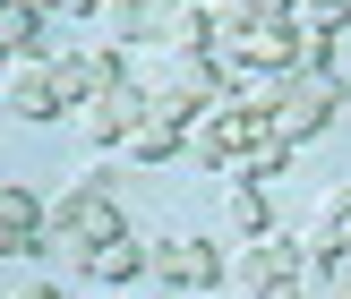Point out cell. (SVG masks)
<instances>
[{"label": "cell", "mask_w": 351, "mask_h": 299, "mask_svg": "<svg viewBox=\"0 0 351 299\" xmlns=\"http://www.w3.org/2000/svg\"><path fill=\"white\" fill-rule=\"evenodd\" d=\"M0 103H9L17 120H69L77 112V77H69V51H17V60H0Z\"/></svg>", "instance_id": "1"}, {"label": "cell", "mask_w": 351, "mask_h": 299, "mask_svg": "<svg viewBox=\"0 0 351 299\" xmlns=\"http://www.w3.org/2000/svg\"><path fill=\"white\" fill-rule=\"evenodd\" d=\"M129 222H120V205L112 197H51V214H43V257L51 265H69V274H86V257L103 248V239H120Z\"/></svg>", "instance_id": "2"}, {"label": "cell", "mask_w": 351, "mask_h": 299, "mask_svg": "<svg viewBox=\"0 0 351 299\" xmlns=\"http://www.w3.org/2000/svg\"><path fill=\"white\" fill-rule=\"evenodd\" d=\"M215 60H223V77H240V68H291L300 77V34L283 17H223Z\"/></svg>", "instance_id": "3"}, {"label": "cell", "mask_w": 351, "mask_h": 299, "mask_svg": "<svg viewBox=\"0 0 351 299\" xmlns=\"http://www.w3.org/2000/svg\"><path fill=\"white\" fill-rule=\"evenodd\" d=\"M257 137H274L257 112H240V103H215V112H197L189 120V163H206V171H223L240 146H257Z\"/></svg>", "instance_id": "4"}, {"label": "cell", "mask_w": 351, "mask_h": 299, "mask_svg": "<svg viewBox=\"0 0 351 299\" xmlns=\"http://www.w3.org/2000/svg\"><path fill=\"white\" fill-rule=\"evenodd\" d=\"M335 103H343V77L335 68H317V77H300L283 94V112L266 120L274 137H283V146H308V137H326V120H335Z\"/></svg>", "instance_id": "5"}, {"label": "cell", "mask_w": 351, "mask_h": 299, "mask_svg": "<svg viewBox=\"0 0 351 299\" xmlns=\"http://www.w3.org/2000/svg\"><path fill=\"white\" fill-rule=\"evenodd\" d=\"M146 274L171 283V291H215L223 283V257L206 248L197 231H180V239H146Z\"/></svg>", "instance_id": "6"}, {"label": "cell", "mask_w": 351, "mask_h": 299, "mask_svg": "<svg viewBox=\"0 0 351 299\" xmlns=\"http://www.w3.org/2000/svg\"><path fill=\"white\" fill-rule=\"evenodd\" d=\"M283 26L300 34V77H317V68H335V34L351 26V9L343 0H291Z\"/></svg>", "instance_id": "7"}, {"label": "cell", "mask_w": 351, "mask_h": 299, "mask_svg": "<svg viewBox=\"0 0 351 299\" xmlns=\"http://www.w3.org/2000/svg\"><path fill=\"white\" fill-rule=\"evenodd\" d=\"M69 120H77V137H86V146H103V154H112L120 137H129L137 120H146V94H137V86H120V94H95V103H77Z\"/></svg>", "instance_id": "8"}, {"label": "cell", "mask_w": 351, "mask_h": 299, "mask_svg": "<svg viewBox=\"0 0 351 299\" xmlns=\"http://www.w3.org/2000/svg\"><path fill=\"white\" fill-rule=\"evenodd\" d=\"M291 274H300V239H291V231H274V239H249V257H240V291H249V299H274V291H291Z\"/></svg>", "instance_id": "9"}, {"label": "cell", "mask_w": 351, "mask_h": 299, "mask_svg": "<svg viewBox=\"0 0 351 299\" xmlns=\"http://www.w3.org/2000/svg\"><path fill=\"white\" fill-rule=\"evenodd\" d=\"M43 197H26V188H0V257H43Z\"/></svg>", "instance_id": "10"}, {"label": "cell", "mask_w": 351, "mask_h": 299, "mask_svg": "<svg viewBox=\"0 0 351 299\" xmlns=\"http://www.w3.org/2000/svg\"><path fill=\"white\" fill-rule=\"evenodd\" d=\"M112 154H120V163H189V129H180V120H137Z\"/></svg>", "instance_id": "11"}, {"label": "cell", "mask_w": 351, "mask_h": 299, "mask_svg": "<svg viewBox=\"0 0 351 299\" xmlns=\"http://www.w3.org/2000/svg\"><path fill=\"white\" fill-rule=\"evenodd\" d=\"M137 274H146V239H137V231H120V239H103V248L86 257V283H103V291H129Z\"/></svg>", "instance_id": "12"}, {"label": "cell", "mask_w": 351, "mask_h": 299, "mask_svg": "<svg viewBox=\"0 0 351 299\" xmlns=\"http://www.w3.org/2000/svg\"><path fill=\"white\" fill-rule=\"evenodd\" d=\"M69 77H77V103H95V94H120L129 68H120L112 43H86V51H69Z\"/></svg>", "instance_id": "13"}, {"label": "cell", "mask_w": 351, "mask_h": 299, "mask_svg": "<svg viewBox=\"0 0 351 299\" xmlns=\"http://www.w3.org/2000/svg\"><path fill=\"white\" fill-rule=\"evenodd\" d=\"M291 86H300L291 68H240V77H232V94H223V103H240V112L274 120V112H283V94H291Z\"/></svg>", "instance_id": "14"}, {"label": "cell", "mask_w": 351, "mask_h": 299, "mask_svg": "<svg viewBox=\"0 0 351 299\" xmlns=\"http://www.w3.org/2000/svg\"><path fill=\"white\" fill-rule=\"evenodd\" d=\"M291 291H300V299H351V257H308V248H300Z\"/></svg>", "instance_id": "15"}, {"label": "cell", "mask_w": 351, "mask_h": 299, "mask_svg": "<svg viewBox=\"0 0 351 299\" xmlns=\"http://www.w3.org/2000/svg\"><path fill=\"white\" fill-rule=\"evenodd\" d=\"M283 163H291V146H283V137H257V146H240L232 163H223V180H232V188H257V180H274Z\"/></svg>", "instance_id": "16"}, {"label": "cell", "mask_w": 351, "mask_h": 299, "mask_svg": "<svg viewBox=\"0 0 351 299\" xmlns=\"http://www.w3.org/2000/svg\"><path fill=\"white\" fill-rule=\"evenodd\" d=\"M43 26L51 17L34 9V0H9V9H0V51H9V60L17 51H43Z\"/></svg>", "instance_id": "17"}, {"label": "cell", "mask_w": 351, "mask_h": 299, "mask_svg": "<svg viewBox=\"0 0 351 299\" xmlns=\"http://www.w3.org/2000/svg\"><path fill=\"white\" fill-rule=\"evenodd\" d=\"M154 26V9H146V0H103V9H95V34H103V43H137V34H146Z\"/></svg>", "instance_id": "18"}, {"label": "cell", "mask_w": 351, "mask_h": 299, "mask_svg": "<svg viewBox=\"0 0 351 299\" xmlns=\"http://www.w3.org/2000/svg\"><path fill=\"white\" fill-rule=\"evenodd\" d=\"M223 214H232V231H249V239H274V231H283V222H274V205H266V188H232V205H223Z\"/></svg>", "instance_id": "19"}, {"label": "cell", "mask_w": 351, "mask_h": 299, "mask_svg": "<svg viewBox=\"0 0 351 299\" xmlns=\"http://www.w3.org/2000/svg\"><path fill=\"white\" fill-rule=\"evenodd\" d=\"M69 188H77V197H112V171H103V163H86V171H77Z\"/></svg>", "instance_id": "20"}, {"label": "cell", "mask_w": 351, "mask_h": 299, "mask_svg": "<svg viewBox=\"0 0 351 299\" xmlns=\"http://www.w3.org/2000/svg\"><path fill=\"white\" fill-rule=\"evenodd\" d=\"M9 299H60V291H51V283H17Z\"/></svg>", "instance_id": "21"}, {"label": "cell", "mask_w": 351, "mask_h": 299, "mask_svg": "<svg viewBox=\"0 0 351 299\" xmlns=\"http://www.w3.org/2000/svg\"><path fill=\"white\" fill-rule=\"evenodd\" d=\"M95 299H129V291H103V283H95Z\"/></svg>", "instance_id": "22"}, {"label": "cell", "mask_w": 351, "mask_h": 299, "mask_svg": "<svg viewBox=\"0 0 351 299\" xmlns=\"http://www.w3.org/2000/svg\"><path fill=\"white\" fill-rule=\"evenodd\" d=\"M274 299H300V291H274Z\"/></svg>", "instance_id": "23"}, {"label": "cell", "mask_w": 351, "mask_h": 299, "mask_svg": "<svg viewBox=\"0 0 351 299\" xmlns=\"http://www.w3.org/2000/svg\"><path fill=\"white\" fill-rule=\"evenodd\" d=\"M0 60H9V51H0Z\"/></svg>", "instance_id": "24"}, {"label": "cell", "mask_w": 351, "mask_h": 299, "mask_svg": "<svg viewBox=\"0 0 351 299\" xmlns=\"http://www.w3.org/2000/svg\"><path fill=\"white\" fill-rule=\"evenodd\" d=\"M0 9H9V0H0Z\"/></svg>", "instance_id": "25"}]
</instances>
